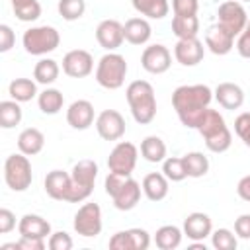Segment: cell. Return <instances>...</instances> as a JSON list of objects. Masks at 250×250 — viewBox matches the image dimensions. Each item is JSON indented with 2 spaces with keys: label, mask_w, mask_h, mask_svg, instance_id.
<instances>
[{
  "label": "cell",
  "mask_w": 250,
  "mask_h": 250,
  "mask_svg": "<svg viewBox=\"0 0 250 250\" xmlns=\"http://www.w3.org/2000/svg\"><path fill=\"white\" fill-rule=\"evenodd\" d=\"M213 100V90L205 84H186L178 86L172 94V105L188 129H197L203 113Z\"/></svg>",
  "instance_id": "obj_1"
},
{
  "label": "cell",
  "mask_w": 250,
  "mask_h": 250,
  "mask_svg": "<svg viewBox=\"0 0 250 250\" xmlns=\"http://www.w3.org/2000/svg\"><path fill=\"white\" fill-rule=\"evenodd\" d=\"M127 104L131 107L133 119L141 125L150 123L156 117V96H154V88L150 82L146 80H133L127 90Z\"/></svg>",
  "instance_id": "obj_2"
},
{
  "label": "cell",
  "mask_w": 250,
  "mask_h": 250,
  "mask_svg": "<svg viewBox=\"0 0 250 250\" xmlns=\"http://www.w3.org/2000/svg\"><path fill=\"white\" fill-rule=\"evenodd\" d=\"M127 76V61L119 53L107 51L96 66V82L105 90H117L123 86Z\"/></svg>",
  "instance_id": "obj_3"
},
{
  "label": "cell",
  "mask_w": 250,
  "mask_h": 250,
  "mask_svg": "<svg viewBox=\"0 0 250 250\" xmlns=\"http://www.w3.org/2000/svg\"><path fill=\"white\" fill-rule=\"evenodd\" d=\"M70 178H72V188H70L68 201L80 203V201L88 199L94 191V184L98 178V164L90 158H84L72 166Z\"/></svg>",
  "instance_id": "obj_4"
},
{
  "label": "cell",
  "mask_w": 250,
  "mask_h": 250,
  "mask_svg": "<svg viewBox=\"0 0 250 250\" xmlns=\"http://www.w3.org/2000/svg\"><path fill=\"white\" fill-rule=\"evenodd\" d=\"M23 49L29 55L41 57L47 53H53L59 43H61V35L53 25H37V27H29L23 37H21Z\"/></svg>",
  "instance_id": "obj_5"
},
{
  "label": "cell",
  "mask_w": 250,
  "mask_h": 250,
  "mask_svg": "<svg viewBox=\"0 0 250 250\" xmlns=\"http://www.w3.org/2000/svg\"><path fill=\"white\" fill-rule=\"evenodd\" d=\"M33 172L27 154H10L4 162V182L12 191H25L31 186Z\"/></svg>",
  "instance_id": "obj_6"
},
{
  "label": "cell",
  "mask_w": 250,
  "mask_h": 250,
  "mask_svg": "<svg viewBox=\"0 0 250 250\" xmlns=\"http://www.w3.org/2000/svg\"><path fill=\"white\" fill-rule=\"evenodd\" d=\"M217 23L227 29L230 35L238 37L244 29H246V23H248V14L244 10V6L236 0H229V2H223L217 10Z\"/></svg>",
  "instance_id": "obj_7"
},
{
  "label": "cell",
  "mask_w": 250,
  "mask_h": 250,
  "mask_svg": "<svg viewBox=\"0 0 250 250\" xmlns=\"http://www.w3.org/2000/svg\"><path fill=\"white\" fill-rule=\"evenodd\" d=\"M137 158H139V148L129 141H119L107 156V168L109 172L131 176L137 166Z\"/></svg>",
  "instance_id": "obj_8"
},
{
  "label": "cell",
  "mask_w": 250,
  "mask_h": 250,
  "mask_svg": "<svg viewBox=\"0 0 250 250\" xmlns=\"http://www.w3.org/2000/svg\"><path fill=\"white\" fill-rule=\"evenodd\" d=\"M76 234L86 236V238H94L102 232V209L98 203H84L76 215H74V223H72Z\"/></svg>",
  "instance_id": "obj_9"
},
{
  "label": "cell",
  "mask_w": 250,
  "mask_h": 250,
  "mask_svg": "<svg viewBox=\"0 0 250 250\" xmlns=\"http://www.w3.org/2000/svg\"><path fill=\"white\" fill-rule=\"evenodd\" d=\"M96 131L104 141H119L125 135V119L117 109H104L96 117Z\"/></svg>",
  "instance_id": "obj_10"
},
{
  "label": "cell",
  "mask_w": 250,
  "mask_h": 250,
  "mask_svg": "<svg viewBox=\"0 0 250 250\" xmlns=\"http://www.w3.org/2000/svg\"><path fill=\"white\" fill-rule=\"evenodd\" d=\"M94 70V57L84 49H72L62 57V72L70 78H86Z\"/></svg>",
  "instance_id": "obj_11"
},
{
  "label": "cell",
  "mask_w": 250,
  "mask_h": 250,
  "mask_svg": "<svg viewBox=\"0 0 250 250\" xmlns=\"http://www.w3.org/2000/svg\"><path fill=\"white\" fill-rule=\"evenodd\" d=\"M172 64V55L168 51V47L160 45V43H154V45H148L145 47L143 55H141V66L150 72V74H162L170 68Z\"/></svg>",
  "instance_id": "obj_12"
},
{
  "label": "cell",
  "mask_w": 250,
  "mask_h": 250,
  "mask_svg": "<svg viewBox=\"0 0 250 250\" xmlns=\"http://www.w3.org/2000/svg\"><path fill=\"white\" fill-rule=\"evenodd\" d=\"M96 39L100 43V47H104L105 51H115L121 47V43L125 41L123 35V23L117 20H104L98 23L96 27Z\"/></svg>",
  "instance_id": "obj_13"
},
{
  "label": "cell",
  "mask_w": 250,
  "mask_h": 250,
  "mask_svg": "<svg viewBox=\"0 0 250 250\" xmlns=\"http://www.w3.org/2000/svg\"><path fill=\"white\" fill-rule=\"evenodd\" d=\"M203 55H205V47L197 37H193V39H178V43L174 45V57L184 66L199 64L203 61Z\"/></svg>",
  "instance_id": "obj_14"
},
{
  "label": "cell",
  "mask_w": 250,
  "mask_h": 250,
  "mask_svg": "<svg viewBox=\"0 0 250 250\" xmlns=\"http://www.w3.org/2000/svg\"><path fill=\"white\" fill-rule=\"evenodd\" d=\"M70 188H72V178L64 170H51L45 176V191L51 199L68 201Z\"/></svg>",
  "instance_id": "obj_15"
},
{
  "label": "cell",
  "mask_w": 250,
  "mask_h": 250,
  "mask_svg": "<svg viewBox=\"0 0 250 250\" xmlns=\"http://www.w3.org/2000/svg\"><path fill=\"white\" fill-rule=\"evenodd\" d=\"M213 232V223H211V217L207 213H201V211H195V213H189L184 221V234L193 240V242H199V240H205L207 236H211Z\"/></svg>",
  "instance_id": "obj_16"
},
{
  "label": "cell",
  "mask_w": 250,
  "mask_h": 250,
  "mask_svg": "<svg viewBox=\"0 0 250 250\" xmlns=\"http://www.w3.org/2000/svg\"><path fill=\"white\" fill-rule=\"evenodd\" d=\"M205 47L213 53V55H229L234 47V35H230L227 29H223L219 23L207 27L205 31Z\"/></svg>",
  "instance_id": "obj_17"
},
{
  "label": "cell",
  "mask_w": 250,
  "mask_h": 250,
  "mask_svg": "<svg viewBox=\"0 0 250 250\" xmlns=\"http://www.w3.org/2000/svg\"><path fill=\"white\" fill-rule=\"evenodd\" d=\"M141 189H143V186L129 176L125 180V184L111 195V201H113L115 209H119V211H131V209H135L137 203H139V199H141Z\"/></svg>",
  "instance_id": "obj_18"
},
{
  "label": "cell",
  "mask_w": 250,
  "mask_h": 250,
  "mask_svg": "<svg viewBox=\"0 0 250 250\" xmlns=\"http://www.w3.org/2000/svg\"><path fill=\"white\" fill-rule=\"evenodd\" d=\"M66 123L72 129L84 131L94 123V105L88 100H76L66 109Z\"/></svg>",
  "instance_id": "obj_19"
},
{
  "label": "cell",
  "mask_w": 250,
  "mask_h": 250,
  "mask_svg": "<svg viewBox=\"0 0 250 250\" xmlns=\"http://www.w3.org/2000/svg\"><path fill=\"white\" fill-rule=\"evenodd\" d=\"M18 232L20 236H27V238H47L51 236V223L47 219H43L41 215H33L27 213L20 219L18 223Z\"/></svg>",
  "instance_id": "obj_20"
},
{
  "label": "cell",
  "mask_w": 250,
  "mask_h": 250,
  "mask_svg": "<svg viewBox=\"0 0 250 250\" xmlns=\"http://www.w3.org/2000/svg\"><path fill=\"white\" fill-rule=\"evenodd\" d=\"M213 98L219 102L221 107L225 109H238L242 104H244V92L238 84L234 82H221L215 92H213Z\"/></svg>",
  "instance_id": "obj_21"
},
{
  "label": "cell",
  "mask_w": 250,
  "mask_h": 250,
  "mask_svg": "<svg viewBox=\"0 0 250 250\" xmlns=\"http://www.w3.org/2000/svg\"><path fill=\"white\" fill-rule=\"evenodd\" d=\"M123 35L131 45H145L152 35V27L145 18H129L123 23Z\"/></svg>",
  "instance_id": "obj_22"
},
{
  "label": "cell",
  "mask_w": 250,
  "mask_h": 250,
  "mask_svg": "<svg viewBox=\"0 0 250 250\" xmlns=\"http://www.w3.org/2000/svg\"><path fill=\"white\" fill-rule=\"evenodd\" d=\"M168 178L162 172H150L143 178V193L148 201H162L168 195Z\"/></svg>",
  "instance_id": "obj_23"
},
{
  "label": "cell",
  "mask_w": 250,
  "mask_h": 250,
  "mask_svg": "<svg viewBox=\"0 0 250 250\" xmlns=\"http://www.w3.org/2000/svg\"><path fill=\"white\" fill-rule=\"evenodd\" d=\"M43 146H45V135L35 127L23 129L18 137V148H20V152H23L27 156L39 154L43 150Z\"/></svg>",
  "instance_id": "obj_24"
},
{
  "label": "cell",
  "mask_w": 250,
  "mask_h": 250,
  "mask_svg": "<svg viewBox=\"0 0 250 250\" xmlns=\"http://www.w3.org/2000/svg\"><path fill=\"white\" fill-rule=\"evenodd\" d=\"M225 129H227L225 117L217 109L207 107V111L203 113V117H201V121L197 125V131L203 137V141L209 139V137H213V135H217V133H221V131H225Z\"/></svg>",
  "instance_id": "obj_25"
},
{
  "label": "cell",
  "mask_w": 250,
  "mask_h": 250,
  "mask_svg": "<svg viewBox=\"0 0 250 250\" xmlns=\"http://www.w3.org/2000/svg\"><path fill=\"white\" fill-rule=\"evenodd\" d=\"M141 156L146 160V162H164L166 158V145L160 137L156 135H148L141 141Z\"/></svg>",
  "instance_id": "obj_26"
},
{
  "label": "cell",
  "mask_w": 250,
  "mask_h": 250,
  "mask_svg": "<svg viewBox=\"0 0 250 250\" xmlns=\"http://www.w3.org/2000/svg\"><path fill=\"white\" fill-rule=\"evenodd\" d=\"M172 33L178 39H193L199 33V18L195 16H174L172 18Z\"/></svg>",
  "instance_id": "obj_27"
},
{
  "label": "cell",
  "mask_w": 250,
  "mask_h": 250,
  "mask_svg": "<svg viewBox=\"0 0 250 250\" xmlns=\"http://www.w3.org/2000/svg\"><path fill=\"white\" fill-rule=\"evenodd\" d=\"M8 94L20 104L31 102L37 96V82L31 78H14L8 86Z\"/></svg>",
  "instance_id": "obj_28"
},
{
  "label": "cell",
  "mask_w": 250,
  "mask_h": 250,
  "mask_svg": "<svg viewBox=\"0 0 250 250\" xmlns=\"http://www.w3.org/2000/svg\"><path fill=\"white\" fill-rule=\"evenodd\" d=\"M131 4L141 16L150 20H162L170 12L168 0H131Z\"/></svg>",
  "instance_id": "obj_29"
},
{
  "label": "cell",
  "mask_w": 250,
  "mask_h": 250,
  "mask_svg": "<svg viewBox=\"0 0 250 250\" xmlns=\"http://www.w3.org/2000/svg\"><path fill=\"white\" fill-rule=\"evenodd\" d=\"M37 105L45 115H55L62 109L64 105V96L61 90L57 88H45L39 96H37Z\"/></svg>",
  "instance_id": "obj_30"
},
{
  "label": "cell",
  "mask_w": 250,
  "mask_h": 250,
  "mask_svg": "<svg viewBox=\"0 0 250 250\" xmlns=\"http://www.w3.org/2000/svg\"><path fill=\"white\" fill-rule=\"evenodd\" d=\"M182 234L184 230H180L176 225H164L156 230L154 234V244L160 248V250H174L180 246L182 242Z\"/></svg>",
  "instance_id": "obj_31"
},
{
  "label": "cell",
  "mask_w": 250,
  "mask_h": 250,
  "mask_svg": "<svg viewBox=\"0 0 250 250\" xmlns=\"http://www.w3.org/2000/svg\"><path fill=\"white\" fill-rule=\"evenodd\" d=\"M59 72H61V66L57 61L53 59H41L35 68H33V78L37 84H43V86H49L53 84L57 78H59Z\"/></svg>",
  "instance_id": "obj_32"
},
{
  "label": "cell",
  "mask_w": 250,
  "mask_h": 250,
  "mask_svg": "<svg viewBox=\"0 0 250 250\" xmlns=\"http://www.w3.org/2000/svg\"><path fill=\"white\" fill-rule=\"evenodd\" d=\"M182 160H184L188 178H203L209 172V160L203 152H197V150L188 152L182 156Z\"/></svg>",
  "instance_id": "obj_33"
},
{
  "label": "cell",
  "mask_w": 250,
  "mask_h": 250,
  "mask_svg": "<svg viewBox=\"0 0 250 250\" xmlns=\"http://www.w3.org/2000/svg\"><path fill=\"white\" fill-rule=\"evenodd\" d=\"M20 121H21L20 102H16V100L0 102V127L2 129H12V127L20 125Z\"/></svg>",
  "instance_id": "obj_34"
},
{
  "label": "cell",
  "mask_w": 250,
  "mask_h": 250,
  "mask_svg": "<svg viewBox=\"0 0 250 250\" xmlns=\"http://www.w3.org/2000/svg\"><path fill=\"white\" fill-rule=\"evenodd\" d=\"M162 174H164L170 182H182V180L188 178L184 160L178 158V156H168V158H164V162H162Z\"/></svg>",
  "instance_id": "obj_35"
},
{
  "label": "cell",
  "mask_w": 250,
  "mask_h": 250,
  "mask_svg": "<svg viewBox=\"0 0 250 250\" xmlns=\"http://www.w3.org/2000/svg\"><path fill=\"white\" fill-rule=\"evenodd\" d=\"M59 14L62 16V20L66 21H74V20H80L86 12V2L84 0H59V6H57Z\"/></svg>",
  "instance_id": "obj_36"
},
{
  "label": "cell",
  "mask_w": 250,
  "mask_h": 250,
  "mask_svg": "<svg viewBox=\"0 0 250 250\" xmlns=\"http://www.w3.org/2000/svg\"><path fill=\"white\" fill-rule=\"evenodd\" d=\"M211 244L217 250H236L238 240H236V234L232 230H229V229H217V230L211 232Z\"/></svg>",
  "instance_id": "obj_37"
},
{
  "label": "cell",
  "mask_w": 250,
  "mask_h": 250,
  "mask_svg": "<svg viewBox=\"0 0 250 250\" xmlns=\"http://www.w3.org/2000/svg\"><path fill=\"white\" fill-rule=\"evenodd\" d=\"M230 145H232V135H230L229 127H227L225 131H221V133H217V135L205 139V146H207L211 152H225V150L230 148Z\"/></svg>",
  "instance_id": "obj_38"
},
{
  "label": "cell",
  "mask_w": 250,
  "mask_h": 250,
  "mask_svg": "<svg viewBox=\"0 0 250 250\" xmlns=\"http://www.w3.org/2000/svg\"><path fill=\"white\" fill-rule=\"evenodd\" d=\"M12 10H14L16 18H18L20 21H35V20L41 16V4H39L37 0H31V2H27V4L16 6V8H12Z\"/></svg>",
  "instance_id": "obj_39"
},
{
  "label": "cell",
  "mask_w": 250,
  "mask_h": 250,
  "mask_svg": "<svg viewBox=\"0 0 250 250\" xmlns=\"http://www.w3.org/2000/svg\"><path fill=\"white\" fill-rule=\"evenodd\" d=\"M234 133L250 148V111H244L234 119Z\"/></svg>",
  "instance_id": "obj_40"
},
{
  "label": "cell",
  "mask_w": 250,
  "mask_h": 250,
  "mask_svg": "<svg viewBox=\"0 0 250 250\" xmlns=\"http://www.w3.org/2000/svg\"><path fill=\"white\" fill-rule=\"evenodd\" d=\"M47 246H49L51 250H70V248H72V238H70V234L64 232V230L51 232Z\"/></svg>",
  "instance_id": "obj_41"
},
{
  "label": "cell",
  "mask_w": 250,
  "mask_h": 250,
  "mask_svg": "<svg viewBox=\"0 0 250 250\" xmlns=\"http://www.w3.org/2000/svg\"><path fill=\"white\" fill-rule=\"evenodd\" d=\"M174 16H195L199 10V0H172Z\"/></svg>",
  "instance_id": "obj_42"
},
{
  "label": "cell",
  "mask_w": 250,
  "mask_h": 250,
  "mask_svg": "<svg viewBox=\"0 0 250 250\" xmlns=\"http://www.w3.org/2000/svg\"><path fill=\"white\" fill-rule=\"evenodd\" d=\"M131 242H133V250H146L150 246V234L145 229H127Z\"/></svg>",
  "instance_id": "obj_43"
},
{
  "label": "cell",
  "mask_w": 250,
  "mask_h": 250,
  "mask_svg": "<svg viewBox=\"0 0 250 250\" xmlns=\"http://www.w3.org/2000/svg\"><path fill=\"white\" fill-rule=\"evenodd\" d=\"M109 248L111 250H133V242L129 236V230H119L109 238Z\"/></svg>",
  "instance_id": "obj_44"
},
{
  "label": "cell",
  "mask_w": 250,
  "mask_h": 250,
  "mask_svg": "<svg viewBox=\"0 0 250 250\" xmlns=\"http://www.w3.org/2000/svg\"><path fill=\"white\" fill-rule=\"evenodd\" d=\"M16 43V33L12 31L10 25L2 23L0 25V53H8Z\"/></svg>",
  "instance_id": "obj_45"
},
{
  "label": "cell",
  "mask_w": 250,
  "mask_h": 250,
  "mask_svg": "<svg viewBox=\"0 0 250 250\" xmlns=\"http://www.w3.org/2000/svg\"><path fill=\"white\" fill-rule=\"evenodd\" d=\"M234 234L238 238L250 240V215L248 213L236 217V221H234Z\"/></svg>",
  "instance_id": "obj_46"
},
{
  "label": "cell",
  "mask_w": 250,
  "mask_h": 250,
  "mask_svg": "<svg viewBox=\"0 0 250 250\" xmlns=\"http://www.w3.org/2000/svg\"><path fill=\"white\" fill-rule=\"evenodd\" d=\"M14 229H16V215L10 209L2 207L0 209V234H8Z\"/></svg>",
  "instance_id": "obj_47"
},
{
  "label": "cell",
  "mask_w": 250,
  "mask_h": 250,
  "mask_svg": "<svg viewBox=\"0 0 250 250\" xmlns=\"http://www.w3.org/2000/svg\"><path fill=\"white\" fill-rule=\"evenodd\" d=\"M236 51L242 59H250V33L244 29L236 39Z\"/></svg>",
  "instance_id": "obj_48"
},
{
  "label": "cell",
  "mask_w": 250,
  "mask_h": 250,
  "mask_svg": "<svg viewBox=\"0 0 250 250\" xmlns=\"http://www.w3.org/2000/svg\"><path fill=\"white\" fill-rule=\"evenodd\" d=\"M18 246H20V250H43V248H45V240H43V238H27V236H20Z\"/></svg>",
  "instance_id": "obj_49"
},
{
  "label": "cell",
  "mask_w": 250,
  "mask_h": 250,
  "mask_svg": "<svg viewBox=\"0 0 250 250\" xmlns=\"http://www.w3.org/2000/svg\"><path fill=\"white\" fill-rule=\"evenodd\" d=\"M236 193L240 199L244 201H250V176H244L238 180V186H236Z\"/></svg>",
  "instance_id": "obj_50"
},
{
  "label": "cell",
  "mask_w": 250,
  "mask_h": 250,
  "mask_svg": "<svg viewBox=\"0 0 250 250\" xmlns=\"http://www.w3.org/2000/svg\"><path fill=\"white\" fill-rule=\"evenodd\" d=\"M27 2H31V0H12V8L21 6V4H27Z\"/></svg>",
  "instance_id": "obj_51"
},
{
  "label": "cell",
  "mask_w": 250,
  "mask_h": 250,
  "mask_svg": "<svg viewBox=\"0 0 250 250\" xmlns=\"http://www.w3.org/2000/svg\"><path fill=\"white\" fill-rule=\"evenodd\" d=\"M191 250H205V244H191Z\"/></svg>",
  "instance_id": "obj_52"
},
{
  "label": "cell",
  "mask_w": 250,
  "mask_h": 250,
  "mask_svg": "<svg viewBox=\"0 0 250 250\" xmlns=\"http://www.w3.org/2000/svg\"><path fill=\"white\" fill-rule=\"evenodd\" d=\"M246 31L250 33V18H248V23H246Z\"/></svg>",
  "instance_id": "obj_53"
},
{
  "label": "cell",
  "mask_w": 250,
  "mask_h": 250,
  "mask_svg": "<svg viewBox=\"0 0 250 250\" xmlns=\"http://www.w3.org/2000/svg\"><path fill=\"white\" fill-rule=\"evenodd\" d=\"M242 2H250V0H242Z\"/></svg>",
  "instance_id": "obj_54"
}]
</instances>
